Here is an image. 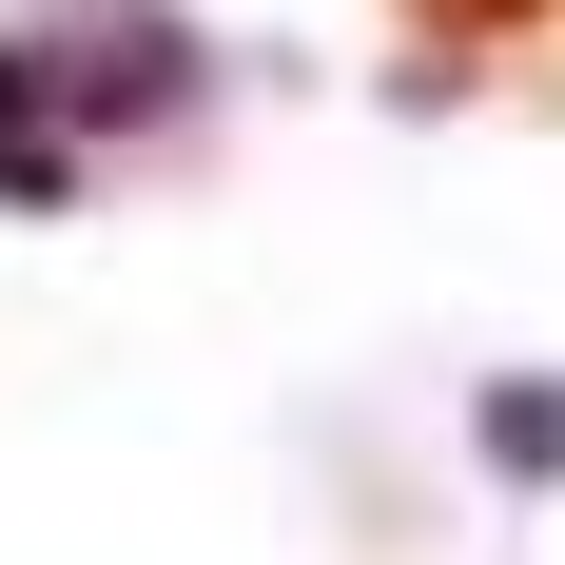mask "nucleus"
<instances>
[{
  "label": "nucleus",
  "mask_w": 565,
  "mask_h": 565,
  "mask_svg": "<svg viewBox=\"0 0 565 565\" xmlns=\"http://www.w3.org/2000/svg\"><path fill=\"white\" fill-rule=\"evenodd\" d=\"M546 0H409V78H468L488 40H526Z\"/></svg>",
  "instance_id": "nucleus-1"
},
{
  "label": "nucleus",
  "mask_w": 565,
  "mask_h": 565,
  "mask_svg": "<svg viewBox=\"0 0 565 565\" xmlns=\"http://www.w3.org/2000/svg\"><path fill=\"white\" fill-rule=\"evenodd\" d=\"M488 468L546 488V468H565V391H488Z\"/></svg>",
  "instance_id": "nucleus-2"
}]
</instances>
